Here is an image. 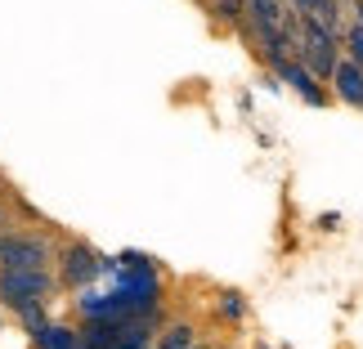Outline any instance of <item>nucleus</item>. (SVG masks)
I'll return each mask as SVG.
<instances>
[{
    "label": "nucleus",
    "instance_id": "nucleus-1",
    "mask_svg": "<svg viewBox=\"0 0 363 349\" xmlns=\"http://www.w3.org/2000/svg\"><path fill=\"white\" fill-rule=\"evenodd\" d=\"M50 291H54V278L40 269H0V304L13 314H27L36 304H45Z\"/></svg>",
    "mask_w": 363,
    "mask_h": 349
},
{
    "label": "nucleus",
    "instance_id": "nucleus-2",
    "mask_svg": "<svg viewBox=\"0 0 363 349\" xmlns=\"http://www.w3.org/2000/svg\"><path fill=\"white\" fill-rule=\"evenodd\" d=\"M54 246L40 233H0V269H40L50 273Z\"/></svg>",
    "mask_w": 363,
    "mask_h": 349
},
{
    "label": "nucleus",
    "instance_id": "nucleus-3",
    "mask_svg": "<svg viewBox=\"0 0 363 349\" xmlns=\"http://www.w3.org/2000/svg\"><path fill=\"white\" fill-rule=\"evenodd\" d=\"M104 269H108V264L94 256V246H86V242H67L63 256H59V282L63 287H86Z\"/></svg>",
    "mask_w": 363,
    "mask_h": 349
},
{
    "label": "nucleus",
    "instance_id": "nucleus-4",
    "mask_svg": "<svg viewBox=\"0 0 363 349\" xmlns=\"http://www.w3.org/2000/svg\"><path fill=\"white\" fill-rule=\"evenodd\" d=\"M274 76L283 81V86L296 90V94H301V99L310 103V108H328V103H332V90H323V81H318V76H314V72H310V67H305L301 59H283V63L274 67Z\"/></svg>",
    "mask_w": 363,
    "mask_h": 349
},
{
    "label": "nucleus",
    "instance_id": "nucleus-5",
    "mask_svg": "<svg viewBox=\"0 0 363 349\" xmlns=\"http://www.w3.org/2000/svg\"><path fill=\"white\" fill-rule=\"evenodd\" d=\"M328 86H332V99H341L350 108H363V67H354L350 59L337 63V72H332Z\"/></svg>",
    "mask_w": 363,
    "mask_h": 349
},
{
    "label": "nucleus",
    "instance_id": "nucleus-6",
    "mask_svg": "<svg viewBox=\"0 0 363 349\" xmlns=\"http://www.w3.org/2000/svg\"><path fill=\"white\" fill-rule=\"evenodd\" d=\"M36 349H81V331H72V327H54V323H45L36 331Z\"/></svg>",
    "mask_w": 363,
    "mask_h": 349
},
{
    "label": "nucleus",
    "instance_id": "nucleus-7",
    "mask_svg": "<svg viewBox=\"0 0 363 349\" xmlns=\"http://www.w3.org/2000/svg\"><path fill=\"white\" fill-rule=\"evenodd\" d=\"M305 18H314L323 32H332V36H341V27H345V5L341 0H318V5L305 13Z\"/></svg>",
    "mask_w": 363,
    "mask_h": 349
},
{
    "label": "nucleus",
    "instance_id": "nucleus-8",
    "mask_svg": "<svg viewBox=\"0 0 363 349\" xmlns=\"http://www.w3.org/2000/svg\"><path fill=\"white\" fill-rule=\"evenodd\" d=\"M193 345H198V327L193 323H171L152 341V349H193Z\"/></svg>",
    "mask_w": 363,
    "mask_h": 349
},
{
    "label": "nucleus",
    "instance_id": "nucleus-9",
    "mask_svg": "<svg viewBox=\"0 0 363 349\" xmlns=\"http://www.w3.org/2000/svg\"><path fill=\"white\" fill-rule=\"evenodd\" d=\"M287 13V0H247V23H269L278 27Z\"/></svg>",
    "mask_w": 363,
    "mask_h": 349
},
{
    "label": "nucleus",
    "instance_id": "nucleus-10",
    "mask_svg": "<svg viewBox=\"0 0 363 349\" xmlns=\"http://www.w3.org/2000/svg\"><path fill=\"white\" fill-rule=\"evenodd\" d=\"M341 59H350L354 67H363V23H345L341 27Z\"/></svg>",
    "mask_w": 363,
    "mask_h": 349
},
{
    "label": "nucleus",
    "instance_id": "nucleus-11",
    "mask_svg": "<svg viewBox=\"0 0 363 349\" xmlns=\"http://www.w3.org/2000/svg\"><path fill=\"white\" fill-rule=\"evenodd\" d=\"M216 13L233 27H247V0H216Z\"/></svg>",
    "mask_w": 363,
    "mask_h": 349
},
{
    "label": "nucleus",
    "instance_id": "nucleus-12",
    "mask_svg": "<svg viewBox=\"0 0 363 349\" xmlns=\"http://www.w3.org/2000/svg\"><path fill=\"white\" fill-rule=\"evenodd\" d=\"M220 309H225V318H233V323H242V314H247V300H242V291H220Z\"/></svg>",
    "mask_w": 363,
    "mask_h": 349
},
{
    "label": "nucleus",
    "instance_id": "nucleus-13",
    "mask_svg": "<svg viewBox=\"0 0 363 349\" xmlns=\"http://www.w3.org/2000/svg\"><path fill=\"white\" fill-rule=\"evenodd\" d=\"M318 5V0H291V9H296V13H310Z\"/></svg>",
    "mask_w": 363,
    "mask_h": 349
},
{
    "label": "nucleus",
    "instance_id": "nucleus-14",
    "mask_svg": "<svg viewBox=\"0 0 363 349\" xmlns=\"http://www.w3.org/2000/svg\"><path fill=\"white\" fill-rule=\"evenodd\" d=\"M350 13H354V23H363V0H350Z\"/></svg>",
    "mask_w": 363,
    "mask_h": 349
},
{
    "label": "nucleus",
    "instance_id": "nucleus-15",
    "mask_svg": "<svg viewBox=\"0 0 363 349\" xmlns=\"http://www.w3.org/2000/svg\"><path fill=\"white\" fill-rule=\"evenodd\" d=\"M5 219H9V215H5V206H0V229H5Z\"/></svg>",
    "mask_w": 363,
    "mask_h": 349
},
{
    "label": "nucleus",
    "instance_id": "nucleus-16",
    "mask_svg": "<svg viewBox=\"0 0 363 349\" xmlns=\"http://www.w3.org/2000/svg\"><path fill=\"white\" fill-rule=\"evenodd\" d=\"M193 349H211V345H193Z\"/></svg>",
    "mask_w": 363,
    "mask_h": 349
},
{
    "label": "nucleus",
    "instance_id": "nucleus-17",
    "mask_svg": "<svg viewBox=\"0 0 363 349\" xmlns=\"http://www.w3.org/2000/svg\"><path fill=\"white\" fill-rule=\"evenodd\" d=\"M256 349H269V345H256Z\"/></svg>",
    "mask_w": 363,
    "mask_h": 349
}]
</instances>
